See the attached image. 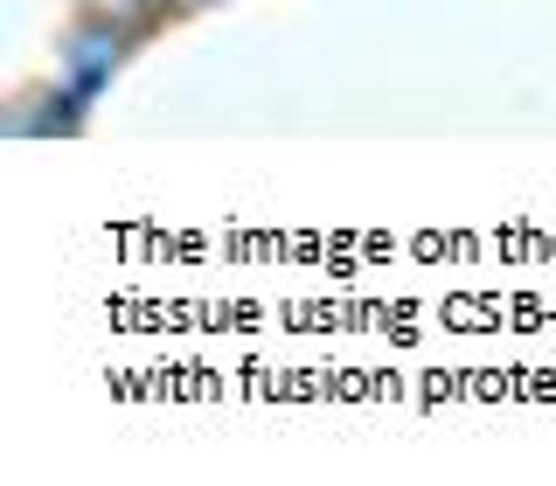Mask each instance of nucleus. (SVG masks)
I'll return each instance as SVG.
<instances>
[{
  "label": "nucleus",
  "instance_id": "1",
  "mask_svg": "<svg viewBox=\"0 0 556 486\" xmlns=\"http://www.w3.org/2000/svg\"><path fill=\"white\" fill-rule=\"evenodd\" d=\"M118 49H126V35H118V28H84L77 35V42H70V77H77V91H98V84L104 77H112V69H118Z\"/></svg>",
  "mask_w": 556,
  "mask_h": 486
},
{
  "label": "nucleus",
  "instance_id": "2",
  "mask_svg": "<svg viewBox=\"0 0 556 486\" xmlns=\"http://www.w3.org/2000/svg\"><path fill=\"white\" fill-rule=\"evenodd\" d=\"M147 8H153V0H147Z\"/></svg>",
  "mask_w": 556,
  "mask_h": 486
}]
</instances>
